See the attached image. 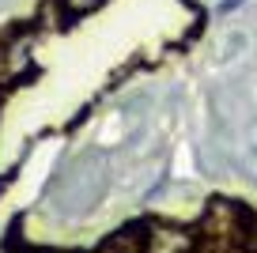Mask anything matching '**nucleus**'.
I'll use <instances>...</instances> for the list:
<instances>
[{"instance_id":"obj_3","label":"nucleus","mask_w":257,"mask_h":253,"mask_svg":"<svg viewBox=\"0 0 257 253\" xmlns=\"http://www.w3.org/2000/svg\"><path fill=\"white\" fill-rule=\"evenodd\" d=\"M249 163H253V166H257V148H253V151H249Z\"/></svg>"},{"instance_id":"obj_2","label":"nucleus","mask_w":257,"mask_h":253,"mask_svg":"<svg viewBox=\"0 0 257 253\" xmlns=\"http://www.w3.org/2000/svg\"><path fill=\"white\" fill-rule=\"evenodd\" d=\"M68 4H72V8H76V12H87V8H95L98 0H68Z\"/></svg>"},{"instance_id":"obj_4","label":"nucleus","mask_w":257,"mask_h":253,"mask_svg":"<svg viewBox=\"0 0 257 253\" xmlns=\"http://www.w3.org/2000/svg\"><path fill=\"white\" fill-rule=\"evenodd\" d=\"M38 253H61V249H38Z\"/></svg>"},{"instance_id":"obj_1","label":"nucleus","mask_w":257,"mask_h":253,"mask_svg":"<svg viewBox=\"0 0 257 253\" xmlns=\"http://www.w3.org/2000/svg\"><path fill=\"white\" fill-rule=\"evenodd\" d=\"M148 223H128V227L113 230L95 253H148L152 249V234H148Z\"/></svg>"}]
</instances>
